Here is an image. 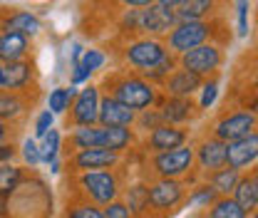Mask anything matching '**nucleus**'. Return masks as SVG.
Returning a JSON list of instances; mask_svg holds the SVG:
<instances>
[{
	"label": "nucleus",
	"mask_w": 258,
	"mask_h": 218,
	"mask_svg": "<svg viewBox=\"0 0 258 218\" xmlns=\"http://www.w3.org/2000/svg\"><path fill=\"white\" fill-rule=\"evenodd\" d=\"M97 87H99L102 94L119 99L122 104H127L129 109H134L137 114L144 112V109L157 107L159 104V97H161L157 85H152L139 72L127 69V67H117V69L107 72Z\"/></svg>",
	"instance_id": "nucleus-1"
},
{
	"label": "nucleus",
	"mask_w": 258,
	"mask_h": 218,
	"mask_svg": "<svg viewBox=\"0 0 258 218\" xmlns=\"http://www.w3.org/2000/svg\"><path fill=\"white\" fill-rule=\"evenodd\" d=\"M179 23L176 10L164 8L159 3L149 8H124L117 15V37H166L169 30Z\"/></svg>",
	"instance_id": "nucleus-2"
},
{
	"label": "nucleus",
	"mask_w": 258,
	"mask_h": 218,
	"mask_svg": "<svg viewBox=\"0 0 258 218\" xmlns=\"http://www.w3.org/2000/svg\"><path fill=\"white\" fill-rule=\"evenodd\" d=\"M169 55L171 52L166 50V42L161 37L139 35V37H117V42H114V57H117L119 67H127L134 72L152 69Z\"/></svg>",
	"instance_id": "nucleus-3"
},
{
	"label": "nucleus",
	"mask_w": 258,
	"mask_h": 218,
	"mask_svg": "<svg viewBox=\"0 0 258 218\" xmlns=\"http://www.w3.org/2000/svg\"><path fill=\"white\" fill-rule=\"evenodd\" d=\"M224 30V20L221 18H209V20H179L169 35L164 37L166 50L171 55H184L194 47L204 45V42H221L219 35ZM224 45V42H221Z\"/></svg>",
	"instance_id": "nucleus-4"
},
{
	"label": "nucleus",
	"mask_w": 258,
	"mask_h": 218,
	"mask_svg": "<svg viewBox=\"0 0 258 218\" xmlns=\"http://www.w3.org/2000/svg\"><path fill=\"white\" fill-rule=\"evenodd\" d=\"M194 166H196V152L191 144L147 156V169L154 179H184L194 171Z\"/></svg>",
	"instance_id": "nucleus-5"
},
{
	"label": "nucleus",
	"mask_w": 258,
	"mask_h": 218,
	"mask_svg": "<svg viewBox=\"0 0 258 218\" xmlns=\"http://www.w3.org/2000/svg\"><path fill=\"white\" fill-rule=\"evenodd\" d=\"M77 184L82 188V196L87 201H92L97 206H107L112 201H117L124 191L122 176L117 174V169H104V171H85L77 174Z\"/></svg>",
	"instance_id": "nucleus-6"
},
{
	"label": "nucleus",
	"mask_w": 258,
	"mask_h": 218,
	"mask_svg": "<svg viewBox=\"0 0 258 218\" xmlns=\"http://www.w3.org/2000/svg\"><path fill=\"white\" fill-rule=\"evenodd\" d=\"M224 60L226 52L221 42H204V45L194 47L189 52L179 55V67L199 75L201 80H209V77H219V72L224 67Z\"/></svg>",
	"instance_id": "nucleus-7"
},
{
	"label": "nucleus",
	"mask_w": 258,
	"mask_h": 218,
	"mask_svg": "<svg viewBox=\"0 0 258 218\" xmlns=\"http://www.w3.org/2000/svg\"><path fill=\"white\" fill-rule=\"evenodd\" d=\"M186 201V184L181 179H152L149 181V203L154 216H171Z\"/></svg>",
	"instance_id": "nucleus-8"
},
{
	"label": "nucleus",
	"mask_w": 258,
	"mask_h": 218,
	"mask_svg": "<svg viewBox=\"0 0 258 218\" xmlns=\"http://www.w3.org/2000/svg\"><path fill=\"white\" fill-rule=\"evenodd\" d=\"M99 102H102V92L97 85H85L75 102L70 104V109L64 112L67 114V126H92L99 124Z\"/></svg>",
	"instance_id": "nucleus-9"
},
{
	"label": "nucleus",
	"mask_w": 258,
	"mask_h": 218,
	"mask_svg": "<svg viewBox=\"0 0 258 218\" xmlns=\"http://www.w3.org/2000/svg\"><path fill=\"white\" fill-rule=\"evenodd\" d=\"M258 126V117L248 109H231V112H224L219 117V122L214 124V134L216 139L221 141H236V139H243L246 134H251Z\"/></svg>",
	"instance_id": "nucleus-10"
},
{
	"label": "nucleus",
	"mask_w": 258,
	"mask_h": 218,
	"mask_svg": "<svg viewBox=\"0 0 258 218\" xmlns=\"http://www.w3.org/2000/svg\"><path fill=\"white\" fill-rule=\"evenodd\" d=\"M122 154H114L109 149H80L67 156V166H72L75 174H85V171H104V169H119Z\"/></svg>",
	"instance_id": "nucleus-11"
},
{
	"label": "nucleus",
	"mask_w": 258,
	"mask_h": 218,
	"mask_svg": "<svg viewBox=\"0 0 258 218\" xmlns=\"http://www.w3.org/2000/svg\"><path fill=\"white\" fill-rule=\"evenodd\" d=\"M189 141V129L186 126H176V124H161L152 131L144 134L142 149L149 154H159V152H169L176 147H184Z\"/></svg>",
	"instance_id": "nucleus-12"
},
{
	"label": "nucleus",
	"mask_w": 258,
	"mask_h": 218,
	"mask_svg": "<svg viewBox=\"0 0 258 218\" xmlns=\"http://www.w3.org/2000/svg\"><path fill=\"white\" fill-rule=\"evenodd\" d=\"M157 107L164 117V124L186 126L201 114V107H199V102H194V97H166L161 92Z\"/></svg>",
	"instance_id": "nucleus-13"
},
{
	"label": "nucleus",
	"mask_w": 258,
	"mask_h": 218,
	"mask_svg": "<svg viewBox=\"0 0 258 218\" xmlns=\"http://www.w3.org/2000/svg\"><path fill=\"white\" fill-rule=\"evenodd\" d=\"M40 30L42 23L35 13L18 8H0V32H18L25 37H35Z\"/></svg>",
	"instance_id": "nucleus-14"
},
{
	"label": "nucleus",
	"mask_w": 258,
	"mask_h": 218,
	"mask_svg": "<svg viewBox=\"0 0 258 218\" xmlns=\"http://www.w3.org/2000/svg\"><path fill=\"white\" fill-rule=\"evenodd\" d=\"M256 161H258V126L251 134H246L243 139H236V141L226 144V166L243 171L246 166H251Z\"/></svg>",
	"instance_id": "nucleus-15"
},
{
	"label": "nucleus",
	"mask_w": 258,
	"mask_h": 218,
	"mask_svg": "<svg viewBox=\"0 0 258 218\" xmlns=\"http://www.w3.org/2000/svg\"><path fill=\"white\" fill-rule=\"evenodd\" d=\"M194 152H196V166H199V171L204 176H209L216 169H224L226 166V141L216 139V136L201 139L194 147Z\"/></svg>",
	"instance_id": "nucleus-16"
},
{
	"label": "nucleus",
	"mask_w": 258,
	"mask_h": 218,
	"mask_svg": "<svg viewBox=\"0 0 258 218\" xmlns=\"http://www.w3.org/2000/svg\"><path fill=\"white\" fill-rule=\"evenodd\" d=\"M35 77H37V69L30 57L3 64V90H13V92L30 90Z\"/></svg>",
	"instance_id": "nucleus-17"
},
{
	"label": "nucleus",
	"mask_w": 258,
	"mask_h": 218,
	"mask_svg": "<svg viewBox=\"0 0 258 218\" xmlns=\"http://www.w3.org/2000/svg\"><path fill=\"white\" fill-rule=\"evenodd\" d=\"M134 122H137V112L134 109H129L127 104H122L114 97L102 94V102H99V124L102 126H132L134 129Z\"/></svg>",
	"instance_id": "nucleus-18"
},
{
	"label": "nucleus",
	"mask_w": 258,
	"mask_h": 218,
	"mask_svg": "<svg viewBox=\"0 0 258 218\" xmlns=\"http://www.w3.org/2000/svg\"><path fill=\"white\" fill-rule=\"evenodd\" d=\"M201 85H204V80L199 75H194V72L184 69V67H176L159 90L166 97H194L201 90Z\"/></svg>",
	"instance_id": "nucleus-19"
},
{
	"label": "nucleus",
	"mask_w": 258,
	"mask_h": 218,
	"mask_svg": "<svg viewBox=\"0 0 258 218\" xmlns=\"http://www.w3.org/2000/svg\"><path fill=\"white\" fill-rule=\"evenodd\" d=\"M32 50V37L18 32H0V62H15L25 60Z\"/></svg>",
	"instance_id": "nucleus-20"
},
{
	"label": "nucleus",
	"mask_w": 258,
	"mask_h": 218,
	"mask_svg": "<svg viewBox=\"0 0 258 218\" xmlns=\"http://www.w3.org/2000/svg\"><path fill=\"white\" fill-rule=\"evenodd\" d=\"M30 90H23V92H13V90H0V119L3 122H15L20 119L28 109H30V99H28Z\"/></svg>",
	"instance_id": "nucleus-21"
},
{
	"label": "nucleus",
	"mask_w": 258,
	"mask_h": 218,
	"mask_svg": "<svg viewBox=\"0 0 258 218\" xmlns=\"http://www.w3.org/2000/svg\"><path fill=\"white\" fill-rule=\"evenodd\" d=\"M122 201L129 206V211H132L134 218L154 216L152 203H149V184H144V181H137V184H132V186L124 188V198H122Z\"/></svg>",
	"instance_id": "nucleus-22"
},
{
	"label": "nucleus",
	"mask_w": 258,
	"mask_h": 218,
	"mask_svg": "<svg viewBox=\"0 0 258 218\" xmlns=\"http://www.w3.org/2000/svg\"><path fill=\"white\" fill-rule=\"evenodd\" d=\"M221 8V0H181V5L176 8V18L179 20H209L216 18Z\"/></svg>",
	"instance_id": "nucleus-23"
},
{
	"label": "nucleus",
	"mask_w": 258,
	"mask_h": 218,
	"mask_svg": "<svg viewBox=\"0 0 258 218\" xmlns=\"http://www.w3.org/2000/svg\"><path fill=\"white\" fill-rule=\"evenodd\" d=\"M137 144V134L132 126H104L102 149H109L114 154H124Z\"/></svg>",
	"instance_id": "nucleus-24"
},
{
	"label": "nucleus",
	"mask_w": 258,
	"mask_h": 218,
	"mask_svg": "<svg viewBox=\"0 0 258 218\" xmlns=\"http://www.w3.org/2000/svg\"><path fill=\"white\" fill-rule=\"evenodd\" d=\"M102 139H104V126L102 124L75 126V129H72V134H70V152L102 147Z\"/></svg>",
	"instance_id": "nucleus-25"
},
{
	"label": "nucleus",
	"mask_w": 258,
	"mask_h": 218,
	"mask_svg": "<svg viewBox=\"0 0 258 218\" xmlns=\"http://www.w3.org/2000/svg\"><path fill=\"white\" fill-rule=\"evenodd\" d=\"M241 176H243V171L231 169V166H224V169H216L214 174H209L206 179H209V184H211V186L219 191V196H231V193H233V188L238 186Z\"/></svg>",
	"instance_id": "nucleus-26"
},
{
	"label": "nucleus",
	"mask_w": 258,
	"mask_h": 218,
	"mask_svg": "<svg viewBox=\"0 0 258 218\" xmlns=\"http://www.w3.org/2000/svg\"><path fill=\"white\" fill-rule=\"evenodd\" d=\"M206 213L211 218H248V213L236 203L233 196H219V198L206 208Z\"/></svg>",
	"instance_id": "nucleus-27"
},
{
	"label": "nucleus",
	"mask_w": 258,
	"mask_h": 218,
	"mask_svg": "<svg viewBox=\"0 0 258 218\" xmlns=\"http://www.w3.org/2000/svg\"><path fill=\"white\" fill-rule=\"evenodd\" d=\"M219 198V191L211 186L209 181L206 184H199V186H194L189 193H186V201H184V206L186 208H209L214 201Z\"/></svg>",
	"instance_id": "nucleus-28"
},
{
	"label": "nucleus",
	"mask_w": 258,
	"mask_h": 218,
	"mask_svg": "<svg viewBox=\"0 0 258 218\" xmlns=\"http://www.w3.org/2000/svg\"><path fill=\"white\" fill-rule=\"evenodd\" d=\"M23 184V169L13 164L0 166V198H10Z\"/></svg>",
	"instance_id": "nucleus-29"
},
{
	"label": "nucleus",
	"mask_w": 258,
	"mask_h": 218,
	"mask_svg": "<svg viewBox=\"0 0 258 218\" xmlns=\"http://www.w3.org/2000/svg\"><path fill=\"white\" fill-rule=\"evenodd\" d=\"M77 92H80V90H77L75 85L52 90V92H50V97H47V109H50L52 114H64V112L70 109V104L75 102Z\"/></svg>",
	"instance_id": "nucleus-30"
},
{
	"label": "nucleus",
	"mask_w": 258,
	"mask_h": 218,
	"mask_svg": "<svg viewBox=\"0 0 258 218\" xmlns=\"http://www.w3.org/2000/svg\"><path fill=\"white\" fill-rule=\"evenodd\" d=\"M179 67V57L176 55H169L166 60H161L159 64H154L152 69H144V72H139L144 80H149L152 85H157V87H161L166 80H169V75L174 72Z\"/></svg>",
	"instance_id": "nucleus-31"
},
{
	"label": "nucleus",
	"mask_w": 258,
	"mask_h": 218,
	"mask_svg": "<svg viewBox=\"0 0 258 218\" xmlns=\"http://www.w3.org/2000/svg\"><path fill=\"white\" fill-rule=\"evenodd\" d=\"M233 198H236V203L246 211V213H251L253 208H258V201H256V191H253V184H251V179H248V174H243L241 176V181H238V186L233 188V193H231Z\"/></svg>",
	"instance_id": "nucleus-32"
},
{
	"label": "nucleus",
	"mask_w": 258,
	"mask_h": 218,
	"mask_svg": "<svg viewBox=\"0 0 258 218\" xmlns=\"http://www.w3.org/2000/svg\"><path fill=\"white\" fill-rule=\"evenodd\" d=\"M60 149H62V134L57 129H50L45 136H42V144H40V159L45 164H52L55 159H60Z\"/></svg>",
	"instance_id": "nucleus-33"
},
{
	"label": "nucleus",
	"mask_w": 258,
	"mask_h": 218,
	"mask_svg": "<svg viewBox=\"0 0 258 218\" xmlns=\"http://www.w3.org/2000/svg\"><path fill=\"white\" fill-rule=\"evenodd\" d=\"M64 218H104V211H102V206H97V203L85 198L80 203H72L64 211Z\"/></svg>",
	"instance_id": "nucleus-34"
},
{
	"label": "nucleus",
	"mask_w": 258,
	"mask_h": 218,
	"mask_svg": "<svg viewBox=\"0 0 258 218\" xmlns=\"http://www.w3.org/2000/svg\"><path fill=\"white\" fill-rule=\"evenodd\" d=\"M164 124V117H161L159 107H152V109H144V112H139L137 114V131H142V134H147V131H152V129H157V126Z\"/></svg>",
	"instance_id": "nucleus-35"
},
{
	"label": "nucleus",
	"mask_w": 258,
	"mask_h": 218,
	"mask_svg": "<svg viewBox=\"0 0 258 218\" xmlns=\"http://www.w3.org/2000/svg\"><path fill=\"white\" fill-rule=\"evenodd\" d=\"M104 62H107V55H104L99 47H90V50L82 52V60L77 64H82L90 75H95V72H99V69L104 67Z\"/></svg>",
	"instance_id": "nucleus-36"
},
{
	"label": "nucleus",
	"mask_w": 258,
	"mask_h": 218,
	"mask_svg": "<svg viewBox=\"0 0 258 218\" xmlns=\"http://www.w3.org/2000/svg\"><path fill=\"white\" fill-rule=\"evenodd\" d=\"M199 94H201V97H199V107H201V112H204V109H209V107L216 102V97H219V77L204 80Z\"/></svg>",
	"instance_id": "nucleus-37"
},
{
	"label": "nucleus",
	"mask_w": 258,
	"mask_h": 218,
	"mask_svg": "<svg viewBox=\"0 0 258 218\" xmlns=\"http://www.w3.org/2000/svg\"><path fill=\"white\" fill-rule=\"evenodd\" d=\"M102 211H104V218H134L132 211H129V206L122 201V198H117V201L102 206Z\"/></svg>",
	"instance_id": "nucleus-38"
},
{
	"label": "nucleus",
	"mask_w": 258,
	"mask_h": 218,
	"mask_svg": "<svg viewBox=\"0 0 258 218\" xmlns=\"http://www.w3.org/2000/svg\"><path fill=\"white\" fill-rule=\"evenodd\" d=\"M248 10L251 3L248 0H236V15H238V37L248 35Z\"/></svg>",
	"instance_id": "nucleus-39"
},
{
	"label": "nucleus",
	"mask_w": 258,
	"mask_h": 218,
	"mask_svg": "<svg viewBox=\"0 0 258 218\" xmlns=\"http://www.w3.org/2000/svg\"><path fill=\"white\" fill-rule=\"evenodd\" d=\"M52 122H55V114L50 112V109H45V112H40L37 114V119H35V136H45L50 129H52Z\"/></svg>",
	"instance_id": "nucleus-40"
},
{
	"label": "nucleus",
	"mask_w": 258,
	"mask_h": 218,
	"mask_svg": "<svg viewBox=\"0 0 258 218\" xmlns=\"http://www.w3.org/2000/svg\"><path fill=\"white\" fill-rule=\"evenodd\" d=\"M23 159H25V164H30V166H37L42 159H40V144L35 141V139H25V144H23Z\"/></svg>",
	"instance_id": "nucleus-41"
},
{
	"label": "nucleus",
	"mask_w": 258,
	"mask_h": 218,
	"mask_svg": "<svg viewBox=\"0 0 258 218\" xmlns=\"http://www.w3.org/2000/svg\"><path fill=\"white\" fill-rule=\"evenodd\" d=\"M122 10L124 8H149V5H154L157 0H114Z\"/></svg>",
	"instance_id": "nucleus-42"
},
{
	"label": "nucleus",
	"mask_w": 258,
	"mask_h": 218,
	"mask_svg": "<svg viewBox=\"0 0 258 218\" xmlns=\"http://www.w3.org/2000/svg\"><path fill=\"white\" fill-rule=\"evenodd\" d=\"M18 154V149L13 144H0V166L3 164H10V159Z\"/></svg>",
	"instance_id": "nucleus-43"
},
{
	"label": "nucleus",
	"mask_w": 258,
	"mask_h": 218,
	"mask_svg": "<svg viewBox=\"0 0 258 218\" xmlns=\"http://www.w3.org/2000/svg\"><path fill=\"white\" fill-rule=\"evenodd\" d=\"M10 136H13V129H10V124L0 119V144H5Z\"/></svg>",
	"instance_id": "nucleus-44"
},
{
	"label": "nucleus",
	"mask_w": 258,
	"mask_h": 218,
	"mask_svg": "<svg viewBox=\"0 0 258 218\" xmlns=\"http://www.w3.org/2000/svg\"><path fill=\"white\" fill-rule=\"evenodd\" d=\"M159 5H164V8H171V10H176L179 5H181V0H157Z\"/></svg>",
	"instance_id": "nucleus-45"
},
{
	"label": "nucleus",
	"mask_w": 258,
	"mask_h": 218,
	"mask_svg": "<svg viewBox=\"0 0 258 218\" xmlns=\"http://www.w3.org/2000/svg\"><path fill=\"white\" fill-rule=\"evenodd\" d=\"M248 179H251V184H253V191H256V201H258V169H253V171L248 174Z\"/></svg>",
	"instance_id": "nucleus-46"
},
{
	"label": "nucleus",
	"mask_w": 258,
	"mask_h": 218,
	"mask_svg": "<svg viewBox=\"0 0 258 218\" xmlns=\"http://www.w3.org/2000/svg\"><path fill=\"white\" fill-rule=\"evenodd\" d=\"M5 216V198H0V218Z\"/></svg>",
	"instance_id": "nucleus-47"
},
{
	"label": "nucleus",
	"mask_w": 258,
	"mask_h": 218,
	"mask_svg": "<svg viewBox=\"0 0 258 218\" xmlns=\"http://www.w3.org/2000/svg\"><path fill=\"white\" fill-rule=\"evenodd\" d=\"M199 218H211V216H209V213H206V211H204V213H201V216H199Z\"/></svg>",
	"instance_id": "nucleus-48"
},
{
	"label": "nucleus",
	"mask_w": 258,
	"mask_h": 218,
	"mask_svg": "<svg viewBox=\"0 0 258 218\" xmlns=\"http://www.w3.org/2000/svg\"><path fill=\"white\" fill-rule=\"evenodd\" d=\"M256 28H258V10H256Z\"/></svg>",
	"instance_id": "nucleus-49"
},
{
	"label": "nucleus",
	"mask_w": 258,
	"mask_h": 218,
	"mask_svg": "<svg viewBox=\"0 0 258 218\" xmlns=\"http://www.w3.org/2000/svg\"><path fill=\"white\" fill-rule=\"evenodd\" d=\"M256 218H258V216H256Z\"/></svg>",
	"instance_id": "nucleus-50"
}]
</instances>
